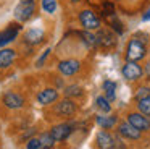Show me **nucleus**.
Here are the masks:
<instances>
[{
	"mask_svg": "<svg viewBox=\"0 0 150 149\" xmlns=\"http://www.w3.org/2000/svg\"><path fill=\"white\" fill-rule=\"evenodd\" d=\"M126 122H129L134 128H137L142 133H145L150 130V118L147 115H144V113H140V112H129L126 115Z\"/></svg>",
	"mask_w": 150,
	"mask_h": 149,
	"instance_id": "39448f33",
	"label": "nucleus"
},
{
	"mask_svg": "<svg viewBox=\"0 0 150 149\" xmlns=\"http://www.w3.org/2000/svg\"><path fill=\"white\" fill-rule=\"evenodd\" d=\"M95 104H97L98 110H102L103 113H110L111 112V105H110V100L107 99L105 96H98L95 99Z\"/></svg>",
	"mask_w": 150,
	"mask_h": 149,
	"instance_id": "4be33fe9",
	"label": "nucleus"
},
{
	"mask_svg": "<svg viewBox=\"0 0 150 149\" xmlns=\"http://www.w3.org/2000/svg\"><path fill=\"white\" fill-rule=\"evenodd\" d=\"M95 146H97V149H115L116 148V139L107 130H102L95 136Z\"/></svg>",
	"mask_w": 150,
	"mask_h": 149,
	"instance_id": "9d476101",
	"label": "nucleus"
},
{
	"mask_svg": "<svg viewBox=\"0 0 150 149\" xmlns=\"http://www.w3.org/2000/svg\"><path fill=\"white\" fill-rule=\"evenodd\" d=\"M150 96V86H140L139 89L136 91V94H134V97H136V100H140L144 99V97Z\"/></svg>",
	"mask_w": 150,
	"mask_h": 149,
	"instance_id": "393cba45",
	"label": "nucleus"
},
{
	"mask_svg": "<svg viewBox=\"0 0 150 149\" xmlns=\"http://www.w3.org/2000/svg\"><path fill=\"white\" fill-rule=\"evenodd\" d=\"M69 2H73V3H78V2H81V0H69Z\"/></svg>",
	"mask_w": 150,
	"mask_h": 149,
	"instance_id": "c756f323",
	"label": "nucleus"
},
{
	"mask_svg": "<svg viewBox=\"0 0 150 149\" xmlns=\"http://www.w3.org/2000/svg\"><path fill=\"white\" fill-rule=\"evenodd\" d=\"M49 52H50V49H45V50H44V54L40 55V58L37 60V63H36L37 67H42V63L45 62V58H47V55H49Z\"/></svg>",
	"mask_w": 150,
	"mask_h": 149,
	"instance_id": "cd10ccee",
	"label": "nucleus"
},
{
	"mask_svg": "<svg viewBox=\"0 0 150 149\" xmlns=\"http://www.w3.org/2000/svg\"><path fill=\"white\" fill-rule=\"evenodd\" d=\"M42 8L45 10L47 13H55L57 10V0H42Z\"/></svg>",
	"mask_w": 150,
	"mask_h": 149,
	"instance_id": "b1692460",
	"label": "nucleus"
},
{
	"mask_svg": "<svg viewBox=\"0 0 150 149\" xmlns=\"http://www.w3.org/2000/svg\"><path fill=\"white\" fill-rule=\"evenodd\" d=\"M34 13H36V2L34 0H21L15 8V18L18 21L24 23L29 21L34 16Z\"/></svg>",
	"mask_w": 150,
	"mask_h": 149,
	"instance_id": "7ed1b4c3",
	"label": "nucleus"
},
{
	"mask_svg": "<svg viewBox=\"0 0 150 149\" xmlns=\"http://www.w3.org/2000/svg\"><path fill=\"white\" fill-rule=\"evenodd\" d=\"M73 128H74L73 123L63 122V123H60V125L53 126V128L50 130V133H52V136H53L55 141H65V139L73 133Z\"/></svg>",
	"mask_w": 150,
	"mask_h": 149,
	"instance_id": "f8f14e48",
	"label": "nucleus"
},
{
	"mask_svg": "<svg viewBox=\"0 0 150 149\" xmlns=\"http://www.w3.org/2000/svg\"><path fill=\"white\" fill-rule=\"evenodd\" d=\"M118 34H115L111 29H98L97 31V39H98V45L100 47H103V49H113L115 45L118 44V37H116Z\"/></svg>",
	"mask_w": 150,
	"mask_h": 149,
	"instance_id": "423d86ee",
	"label": "nucleus"
},
{
	"mask_svg": "<svg viewBox=\"0 0 150 149\" xmlns=\"http://www.w3.org/2000/svg\"><path fill=\"white\" fill-rule=\"evenodd\" d=\"M95 122H97V125L102 130H111L118 123V117L116 115H97Z\"/></svg>",
	"mask_w": 150,
	"mask_h": 149,
	"instance_id": "f3484780",
	"label": "nucleus"
},
{
	"mask_svg": "<svg viewBox=\"0 0 150 149\" xmlns=\"http://www.w3.org/2000/svg\"><path fill=\"white\" fill-rule=\"evenodd\" d=\"M15 57H16V52L13 49H2L0 50V68L5 70V68L11 67Z\"/></svg>",
	"mask_w": 150,
	"mask_h": 149,
	"instance_id": "dca6fc26",
	"label": "nucleus"
},
{
	"mask_svg": "<svg viewBox=\"0 0 150 149\" xmlns=\"http://www.w3.org/2000/svg\"><path fill=\"white\" fill-rule=\"evenodd\" d=\"M44 39H45V34H44L42 29H28L26 32H24V42L29 45H39L40 42H44Z\"/></svg>",
	"mask_w": 150,
	"mask_h": 149,
	"instance_id": "2eb2a0df",
	"label": "nucleus"
},
{
	"mask_svg": "<svg viewBox=\"0 0 150 149\" xmlns=\"http://www.w3.org/2000/svg\"><path fill=\"white\" fill-rule=\"evenodd\" d=\"M40 139V149H52L53 143H55V139H53L52 133H42V135L39 136Z\"/></svg>",
	"mask_w": 150,
	"mask_h": 149,
	"instance_id": "412c9836",
	"label": "nucleus"
},
{
	"mask_svg": "<svg viewBox=\"0 0 150 149\" xmlns=\"http://www.w3.org/2000/svg\"><path fill=\"white\" fill-rule=\"evenodd\" d=\"M102 87H103V96L107 97L108 100H115L116 99V87H118V84L115 83V81H111V80H105L103 81V84H102Z\"/></svg>",
	"mask_w": 150,
	"mask_h": 149,
	"instance_id": "a211bd4d",
	"label": "nucleus"
},
{
	"mask_svg": "<svg viewBox=\"0 0 150 149\" xmlns=\"http://www.w3.org/2000/svg\"><path fill=\"white\" fill-rule=\"evenodd\" d=\"M136 105H137V112H140V113H144V115L150 117V96H147V97H144V99L137 100Z\"/></svg>",
	"mask_w": 150,
	"mask_h": 149,
	"instance_id": "aec40b11",
	"label": "nucleus"
},
{
	"mask_svg": "<svg viewBox=\"0 0 150 149\" xmlns=\"http://www.w3.org/2000/svg\"><path fill=\"white\" fill-rule=\"evenodd\" d=\"M142 19H144V21H149V19H150V10H147V11L142 15Z\"/></svg>",
	"mask_w": 150,
	"mask_h": 149,
	"instance_id": "c85d7f7f",
	"label": "nucleus"
},
{
	"mask_svg": "<svg viewBox=\"0 0 150 149\" xmlns=\"http://www.w3.org/2000/svg\"><path fill=\"white\" fill-rule=\"evenodd\" d=\"M36 99L40 105H50V104L58 100V91H57L55 87H47V89H42L37 94Z\"/></svg>",
	"mask_w": 150,
	"mask_h": 149,
	"instance_id": "ddd939ff",
	"label": "nucleus"
},
{
	"mask_svg": "<svg viewBox=\"0 0 150 149\" xmlns=\"http://www.w3.org/2000/svg\"><path fill=\"white\" fill-rule=\"evenodd\" d=\"M108 24L111 26V31H115L116 34H123L124 28H123V23L120 21V19L116 18V15L110 16V19H108Z\"/></svg>",
	"mask_w": 150,
	"mask_h": 149,
	"instance_id": "5701e85b",
	"label": "nucleus"
},
{
	"mask_svg": "<svg viewBox=\"0 0 150 149\" xmlns=\"http://www.w3.org/2000/svg\"><path fill=\"white\" fill-rule=\"evenodd\" d=\"M121 74L126 81H139L144 76V67H140L139 62H124V65L121 67Z\"/></svg>",
	"mask_w": 150,
	"mask_h": 149,
	"instance_id": "20e7f679",
	"label": "nucleus"
},
{
	"mask_svg": "<svg viewBox=\"0 0 150 149\" xmlns=\"http://www.w3.org/2000/svg\"><path fill=\"white\" fill-rule=\"evenodd\" d=\"M2 100L8 109H21L24 105V99L18 92H13V91H7L2 97Z\"/></svg>",
	"mask_w": 150,
	"mask_h": 149,
	"instance_id": "4468645a",
	"label": "nucleus"
},
{
	"mask_svg": "<svg viewBox=\"0 0 150 149\" xmlns=\"http://www.w3.org/2000/svg\"><path fill=\"white\" fill-rule=\"evenodd\" d=\"M82 87L78 86V84H71V86H66L65 87V97H68V99H71V97H81L82 94Z\"/></svg>",
	"mask_w": 150,
	"mask_h": 149,
	"instance_id": "6ab92c4d",
	"label": "nucleus"
},
{
	"mask_svg": "<svg viewBox=\"0 0 150 149\" xmlns=\"http://www.w3.org/2000/svg\"><path fill=\"white\" fill-rule=\"evenodd\" d=\"M118 135L126 138V139H129V141H137V139H140V136H142V131L134 128L129 122H121L120 125H118Z\"/></svg>",
	"mask_w": 150,
	"mask_h": 149,
	"instance_id": "1a4fd4ad",
	"label": "nucleus"
},
{
	"mask_svg": "<svg viewBox=\"0 0 150 149\" xmlns=\"http://www.w3.org/2000/svg\"><path fill=\"white\" fill-rule=\"evenodd\" d=\"M81 70V62L74 60V58H66L58 63V71L63 76H74Z\"/></svg>",
	"mask_w": 150,
	"mask_h": 149,
	"instance_id": "6e6552de",
	"label": "nucleus"
},
{
	"mask_svg": "<svg viewBox=\"0 0 150 149\" xmlns=\"http://www.w3.org/2000/svg\"><path fill=\"white\" fill-rule=\"evenodd\" d=\"M144 76L147 81H150V58H147L145 63H144Z\"/></svg>",
	"mask_w": 150,
	"mask_h": 149,
	"instance_id": "bb28decb",
	"label": "nucleus"
},
{
	"mask_svg": "<svg viewBox=\"0 0 150 149\" xmlns=\"http://www.w3.org/2000/svg\"><path fill=\"white\" fill-rule=\"evenodd\" d=\"M79 18V23H81V26L86 29V31H98V29L102 28V21L100 18H98L97 15H95L92 10L86 8V10H81L78 15Z\"/></svg>",
	"mask_w": 150,
	"mask_h": 149,
	"instance_id": "f03ea898",
	"label": "nucleus"
},
{
	"mask_svg": "<svg viewBox=\"0 0 150 149\" xmlns=\"http://www.w3.org/2000/svg\"><path fill=\"white\" fill-rule=\"evenodd\" d=\"M76 110H78V107H76V102L73 99H63L60 100L58 104L55 105V113L60 117V118H66V117H73L76 113Z\"/></svg>",
	"mask_w": 150,
	"mask_h": 149,
	"instance_id": "0eeeda50",
	"label": "nucleus"
},
{
	"mask_svg": "<svg viewBox=\"0 0 150 149\" xmlns=\"http://www.w3.org/2000/svg\"><path fill=\"white\" fill-rule=\"evenodd\" d=\"M26 149H40V139L39 138H31L28 141Z\"/></svg>",
	"mask_w": 150,
	"mask_h": 149,
	"instance_id": "a878e982",
	"label": "nucleus"
},
{
	"mask_svg": "<svg viewBox=\"0 0 150 149\" xmlns=\"http://www.w3.org/2000/svg\"><path fill=\"white\" fill-rule=\"evenodd\" d=\"M20 31H21V26L18 23H11L7 29H4V31L0 32V47H5L11 41H15L16 36L20 34Z\"/></svg>",
	"mask_w": 150,
	"mask_h": 149,
	"instance_id": "9b49d317",
	"label": "nucleus"
},
{
	"mask_svg": "<svg viewBox=\"0 0 150 149\" xmlns=\"http://www.w3.org/2000/svg\"><path fill=\"white\" fill-rule=\"evenodd\" d=\"M149 42L140 41L139 37L132 36L129 41L126 42V47H124V62H140L147 57L149 54V47H147Z\"/></svg>",
	"mask_w": 150,
	"mask_h": 149,
	"instance_id": "f257e3e1",
	"label": "nucleus"
}]
</instances>
